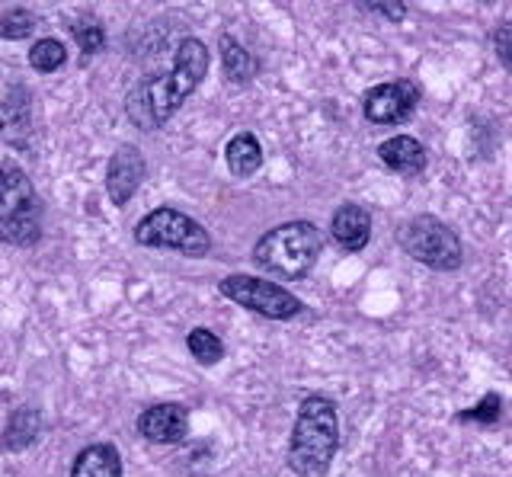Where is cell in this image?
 Segmentation results:
<instances>
[{
    "instance_id": "obj_1",
    "label": "cell",
    "mask_w": 512,
    "mask_h": 477,
    "mask_svg": "<svg viewBox=\"0 0 512 477\" xmlns=\"http://www.w3.org/2000/svg\"><path fill=\"white\" fill-rule=\"evenodd\" d=\"M212 55L196 36H186L176 45L173 65L164 74H148L125 93V116L138 132H157L180 113V106L205 81Z\"/></svg>"
},
{
    "instance_id": "obj_2",
    "label": "cell",
    "mask_w": 512,
    "mask_h": 477,
    "mask_svg": "<svg viewBox=\"0 0 512 477\" xmlns=\"http://www.w3.org/2000/svg\"><path fill=\"white\" fill-rule=\"evenodd\" d=\"M336 452H340V410H336V401L327 394H308L298 404L285 465L298 477H324Z\"/></svg>"
},
{
    "instance_id": "obj_3",
    "label": "cell",
    "mask_w": 512,
    "mask_h": 477,
    "mask_svg": "<svg viewBox=\"0 0 512 477\" xmlns=\"http://www.w3.org/2000/svg\"><path fill=\"white\" fill-rule=\"evenodd\" d=\"M324 253V234L314 221H285L253 244V263L279 279H304Z\"/></svg>"
},
{
    "instance_id": "obj_4",
    "label": "cell",
    "mask_w": 512,
    "mask_h": 477,
    "mask_svg": "<svg viewBox=\"0 0 512 477\" xmlns=\"http://www.w3.org/2000/svg\"><path fill=\"white\" fill-rule=\"evenodd\" d=\"M42 241V199L26 170L0 164V244L36 247Z\"/></svg>"
},
{
    "instance_id": "obj_5",
    "label": "cell",
    "mask_w": 512,
    "mask_h": 477,
    "mask_svg": "<svg viewBox=\"0 0 512 477\" xmlns=\"http://www.w3.org/2000/svg\"><path fill=\"white\" fill-rule=\"evenodd\" d=\"M397 247L432 273H455L464 266V244L458 231L436 215H413L397 228Z\"/></svg>"
},
{
    "instance_id": "obj_6",
    "label": "cell",
    "mask_w": 512,
    "mask_h": 477,
    "mask_svg": "<svg viewBox=\"0 0 512 477\" xmlns=\"http://www.w3.org/2000/svg\"><path fill=\"white\" fill-rule=\"evenodd\" d=\"M132 234H135V244H141V247L176 250L192 260L212 253V234H208L196 218L173 209V205H160V209L148 212L135 225Z\"/></svg>"
},
{
    "instance_id": "obj_7",
    "label": "cell",
    "mask_w": 512,
    "mask_h": 477,
    "mask_svg": "<svg viewBox=\"0 0 512 477\" xmlns=\"http://www.w3.org/2000/svg\"><path fill=\"white\" fill-rule=\"evenodd\" d=\"M218 292L240 305L250 314H260L266 321H295L304 311V301L292 295L282 285L269 282L263 276H250V273H231L218 282Z\"/></svg>"
},
{
    "instance_id": "obj_8",
    "label": "cell",
    "mask_w": 512,
    "mask_h": 477,
    "mask_svg": "<svg viewBox=\"0 0 512 477\" xmlns=\"http://www.w3.org/2000/svg\"><path fill=\"white\" fill-rule=\"evenodd\" d=\"M420 100V84L413 77H397V81L375 84L362 93V116L372 125H404L413 119Z\"/></svg>"
},
{
    "instance_id": "obj_9",
    "label": "cell",
    "mask_w": 512,
    "mask_h": 477,
    "mask_svg": "<svg viewBox=\"0 0 512 477\" xmlns=\"http://www.w3.org/2000/svg\"><path fill=\"white\" fill-rule=\"evenodd\" d=\"M148 177V161L138 145H119L106 164V196L112 205H128Z\"/></svg>"
},
{
    "instance_id": "obj_10",
    "label": "cell",
    "mask_w": 512,
    "mask_h": 477,
    "mask_svg": "<svg viewBox=\"0 0 512 477\" xmlns=\"http://www.w3.org/2000/svg\"><path fill=\"white\" fill-rule=\"evenodd\" d=\"M138 433L154 445H180L189 436V410L183 404H154L138 417Z\"/></svg>"
},
{
    "instance_id": "obj_11",
    "label": "cell",
    "mask_w": 512,
    "mask_h": 477,
    "mask_svg": "<svg viewBox=\"0 0 512 477\" xmlns=\"http://www.w3.org/2000/svg\"><path fill=\"white\" fill-rule=\"evenodd\" d=\"M330 237L346 253H362L372 244V212L359 202H340L330 218Z\"/></svg>"
},
{
    "instance_id": "obj_12",
    "label": "cell",
    "mask_w": 512,
    "mask_h": 477,
    "mask_svg": "<svg viewBox=\"0 0 512 477\" xmlns=\"http://www.w3.org/2000/svg\"><path fill=\"white\" fill-rule=\"evenodd\" d=\"M378 161L391 173H400V177H416V173L426 170L429 151H426V145L420 138L394 135V138H384L378 145Z\"/></svg>"
},
{
    "instance_id": "obj_13",
    "label": "cell",
    "mask_w": 512,
    "mask_h": 477,
    "mask_svg": "<svg viewBox=\"0 0 512 477\" xmlns=\"http://www.w3.org/2000/svg\"><path fill=\"white\" fill-rule=\"evenodd\" d=\"M42 436V413L36 407H13L7 426L0 429V449L10 452V455H20L26 449L39 442Z\"/></svg>"
},
{
    "instance_id": "obj_14",
    "label": "cell",
    "mask_w": 512,
    "mask_h": 477,
    "mask_svg": "<svg viewBox=\"0 0 512 477\" xmlns=\"http://www.w3.org/2000/svg\"><path fill=\"white\" fill-rule=\"evenodd\" d=\"M218 55H221V71H224V81L237 84V87H247L256 81V74L263 71L260 58H256L247 45H240L231 33H221L218 39Z\"/></svg>"
},
{
    "instance_id": "obj_15",
    "label": "cell",
    "mask_w": 512,
    "mask_h": 477,
    "mask_svg": "<svg viewBox=\"0 0 512 477\" xmlns=\"http://www.w3.org/2000/svg\"><path fill=\"white\" fill-rule=\"evenodd\" d=\"M71 477H122V455L112 442H93L71 461Z\"/></svg>"
},
{
    "instance_id": "obj_16",
    "label": "cell",
    "mask_w": 512,
    "mask_h": 477,
    "mask_svg": "<svg viewBox=\"0 0 512 477\" xmlns=\"http://www.w3.org/2000/svg\"><path fill=\"white\" fill-rule=\"evenodd\" d=\"M224 164L234 177L247 180L263 167V145L253 132H237L228 145H224Z\"/></svg>"
},
{
    "instance_id": "obj_17",
    "label": "cell",
    "mask_w": 512,
    "mask_h": 477,
    "mask_svg": "<svg viewBox=\"0 0 512 477\" xmlns=\"http://www.w3.org/2000/svg\"><path fill=\"white\" fill-rule=\"evenodd\" d=\"M503 410H506V401L503 394L496 391H487L474 407H464L455 413V420L464 423V426H496L503 420Z\"/></svg>"
},
{
    "instance_id": "obj_18",
    "label": "cell",
    "mask_w": 512,
    "mask_h": 477,
    "mask_svg": "<svg viewBox=\"0 0 512 477\" xmlns=\"http://www.w3.org/2000/svg\"><path fill=\"white\" fill-rule=\"evenodd\" d=\"M186 349L199 365H218L224 359V343L218 333L208 327H192L186 333Z\"/></svg>"
},
{
    "instance_id": "obj_19",
    "label": "cell",
    "mask_w": 512,
    "mask_h": 477,
    "mask_svg": "<svg viewBox=\"0 0 512 477\" xmlns=\"http://www.w3.org/2000/svg\"><path fill=\"white\" fill-rule=\"evenodd\" d=\"M29 65H32V71H39V74H55V71H61L64 65H68V49H64V42L45 36L39 42H32Z\"/></svg>"
},
{
    "instance_id": "obj_20",
    "label": "cell",
    "mask_w": 512,
    "mask_h": 477,
    "mask_svg": "<svg viewBox=\"0 0 512 477\" xmlns=\"http://www.w3.org/2000/svg\"><path fill=\"white\" fill-rule=\"evenodd\" d=\"M36 26H39V17L26 7H10L0 13V39H7V42H20L32 36Z\"/></svg>"
},
{
    "instance_id": "obj_21",
    "label": "cell",
    "mask_w": 512,
    "mask_h": 477,
    "mask_svg": "<svg viewBox=\"0 0 512 477\" xmlns=\"http://www.w3.org/2000/svg\"><path fill=\"white\" fill-rule=\"evenodd\" d=\"M71 36H74L77 49H80V55H84V58H93L96 52H103V45H106V29H103V23H96L90 17L74 20L71 23Z\"/></svg>"
},
{
    "instance_id": "obj_22",
    "label": "cell",
    "mask_w": 512,
    "mask_h": 477,
    "mask_svg": "<svg viewBox=\"0 0 512 477\" xmlns=\"http://www.w3.org/2000/svg\"><path fill=\"white\" fill-rule=\"evenodd\" d=\"M362 10H372L378 13L381 20L388 23H404L407 20V4L404 0H356Z\"/></svg>"
},
{
    "instance_id": "obj_23",
    "label": "cell",
    "mask_w": 512,
    "mask_h": 477,
    "mask_svg": "<svg viewBox=\"0 0 512 477\" xmlns=\"http://www.w3.org/2000/svg\"><path fill=\"white\" fill-rule=\"evenodd\" d=\"M493 52L506 68V74L512 77V23H500L493 29Z\"/></svg>"
},
{
    "instance_id": "obj_24",
    "label": "cell",
    "mask_w": 512,
    "mask_h": 477,
    "mask_svg": "<svg viewBox=\"0 0 512 477\" xmlns=\"http://www.w3.org/2000/svg\"><path fill=\"white\" fill-rule=\"evenodd\" d=\"M7 132V125H4V119H0V135H4Z\"/></svg>"
}]
</instances>
